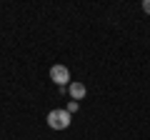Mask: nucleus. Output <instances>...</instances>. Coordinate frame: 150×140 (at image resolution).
<instances>
[{
    "instance_id": "f257e3e1",
    "label": "nucleus",
    "mask_w": 150,
    "mask_h": 140,
    "mask_svg": "<svg viewBox=\"0 0 150 140\" xmlns=\"http://www.w3.org/2000/svg\"><path fill=\"white\" fill-rule=\"evenodd\" d=\"M48 125L53 130H65L70 125V113H68V110H60V108L50 110V113H48Z\"/></svg>"
},
{
    "instance_id": "f03ea898",
    "label": "nucleus",
    "mask_w": 150,
    "mask_h": 140,
    "mask_svg": "<svg viewBox=\"0 0 150 140\" xmlns=\"http://www.w3.org/2000/svg\"><path fill=\"white\" fill-rule=\"evenodd\" d=\"M50 80H53L55 85L65 88V85L70 83V73H68V68H65V65H53V68H50Z\"/></svg>"
},
{
    "instance_id": "7ed1b4c3",
    "label": "nucleus",
    "mask_w": 150,
    "mask_h": 140,
    "mask_svg": "<svg viewBox=\"0 0 150 140\" xmlns=\"http://www.w3.org/2000/svg\"><path fill=\"white\" fill-rule=\"evenodd\" d=\"M68 93H70V98H73V100H83V98H85V93H88V88L83 85V83L73 80V83L68 85Z\"/></svg>"
},
{
    "instance_id": "20e7f679",
    "label": "nucleus",
    "mask_w": 150,
    "mask_h": 140,
    "mask_svg": "<svg viewBox=\"0 0 150 140\" xmlns=\"http://www.w3.org/2000/svg\"><path fill=\"white\" fill-rule=\"evenodd\" d=\"M65 110H68L70 115H73V113H78V110H80V103H78V100H70V103H68V108H65Z\"/></svg>"
},
{
    "instance_id": "39448f33",
    "label": "nucleus",
    "mask_w": 150,
    "mask_h": 140,
    "mask_svg": "<svg viewBox=\"0 0 150 140\" xmlns=\"http://www.w3.org/2000/svg\"><path fill=\"white\" fill-rule=\"evenodd\" d=\"M143 10L148 13V15H150V0H145V3H143Z\"/></svg>"
}]
</instances>
